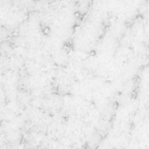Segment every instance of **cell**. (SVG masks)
Segmentation results:
<instances>
[{
    "label": "cell",
    "instance_id": "1",
    "mask_svg": "<svg viewBox=\"0 0 149 149\" xmlns=\"http://www.w3.org/2000/svg\"><path fill=\"white\" fill-rule=\"evenodd\" d=\"M101 139H102V136H101L100 134H98V133L94 134L91 138V143H90L89 146H91L92 148H95L100 142Z\"/></svg>",
    "mask_w": 149,
    "mask_h": 149
},
{
    "label": "cell",
    "instance_id": "2",
    "mask_svg": "<svg viewBox=\"0 0 149 149\" xmlns=\"http://www.w3.org/2000/svg\"><path fill=\"white\" fill-rule=\"evenodd\" d=\"M85 149H93V148H92L91 146H89V145H87L86 147V148Z\"/></svg>",
    "mask_w": 149,
    "mask_h": 149
}]
</instances>
